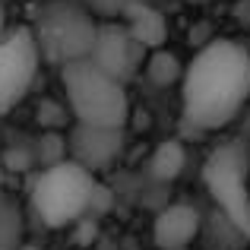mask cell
Here are the masks:
<instances>
[{
  "mask_svg": "<svg viewBox=\"0 0 250 250\" xmlns=\"http://www.w3.org/2000/svg\"><path fill=\"white\" fill-rule=\"evenodd\" d=\"M61 76H63L67 111L76 124L124 130V124L130 117V98H127V85L124 83L111 80L89 57L76 61V63H67L61 70Z\"/></svg>",
  "mask_w": 250,
  "mask_h": 250,
  "instance_id": "cell-2",
  "label": "cell"
},
{
  "mask_svg": "<svg viewBox=\"0 0 250 250\" xmlns=\"http://www.w3.org/2000/svg\"><path fill=\"white\" fill-rule=\"evenodd\" d=\"M203 184L222 219L250 241V143L244 136L225 140L203 162Z\"/></svg>",
  "mask_w": 250,
  "mask_h": 250,
  "instance_id": "cell-3",
  "label": "cell"
},
{
  "mask_svg": "<svg viewBox=\"0 0 250 250\" xmlns=\"http://www.w3.org/2000/svg\"><path fill=\"white\" fill-rule=\"evenodd\" d=\"M19 250H38V247H32V244H22V247H19Z\"/></svg>",
  "mask_w": 250,
  "mask_h": 250,
  "instance_id": "cell-17",
  "label": "cell"
},
{
  "mask_svg": "<svg viewBox=\"0 0 250 250\" xmlns=\"http://www.w3.org/2000/svg\"><path fill=\"white\" fill-rule=\"evenodd\" d=\"M124 29L133 35L136 44H143L146 51H159L168 42V19L159 6H152L149 0H133L121 16Z\"/></svg>",
  "mask_w": 250,
  "mask_h": 250,
  "instance_id": "cell-10",
  "label": "cell"
},
{
  "mask_svg": "<svg viewBox=\"0 0 250 250\" xmlns=\"http://www.w3.org/2000/svg\"><path fill=\"white\" fill-rule=\"evenodd\" d=\"M146 54L149 51L133 42V35L124 29L121 19H111V22L98 25V35H95V44H92L89 61L98 70H104L111 80L127 85L136 73H143Z\"/></svg>",
  "mask_w": 250,
  "mask_h": 250,
  "instance_id": "cell-7",
  "label": "cell"
},
{
  "mask_svg": "<svg viewBox=\"0 0 250 250\" xmlns=\"http://www.w3.org/2000/svg\"><path fill=\"white\" fill-rule=\"evenodd\" d=\"M80 3H83L95 19H108V22H111V19H121L124 10H127L133 0H80Z\"/></svg>",
  "mask_w": 250,
  "mask_h": 250,
  "instance_id": "cell-14",
  "label": "cell"
},
{
  "mask_svg": "<svg viewBox=\"0 0 250 250\" xmlns=\"http://www.w3.org/2000/svg\"><path fill=\"white\" fill-rule=\"evenodd\" d=\"M3 19H6V16H3V6H0V35L6 32V29H3Z\"/></svg>",
  "mask_w": 250,
  "mask_h": 250,
  "instance_id": "cell-16",
  "label": "cell"
},
{
  "mask_svg": "<svg viewBox=\"0 0 250 250\" xmlns=\"http://www.w3.org/2000/svg\"><path fill=\"white\" fill-rule=\"evenodd\" d=\"M98 193V181L89 168L67 159L38 171L32 184V212L48 228H63L89 212Z\"/></svg>",
  "mask_w": 250,
  "mask_h": 250,
  "instance_id": "cell-4",
  "label": "cell"
},
{
  "mask_svg": "<svg viewBox=\"0 0 250 250\" xmlns=\"http://www.w3.org/2000/svg\"><path fill=\"white\" fill-rule=\"evenodd\" d=\"M42 67V51L29 25H13L0 35V117L16 111L32 92Z\"/></svg>",
  "mask_w": 250,
  "mask_h": 250,
  "instance_id": "cell-6",
  "label": "cell"
},
{
  "mask_svg": "<svg viewBox=\"0 0 250 250\" xmlns=\"http://www.w3.org/2000/svg\"><path fill=\"white\" fill-rule=\"evenodd\" d=\"M143 76H146L152 85H159V89H171V85H177L184 80V70H181L177 54H171L168 48H159V51H149L146 54Z\"/></svg>",
  "mask_w": 250,
  "mask_h": 250,
  "instance_id": "cell-13",
  "label": "cell"
},
{
  "mask_svg": "<svg viewBox=\"0 0 250 250\" xmlns=\"http://www.w3.org/2000/svg\"><path fill=\"white\" fill-rule=\"evenodd\" d=\"M250 102V51L231 38H212L181 80V127L190 136L215 133L238 121Z\"/></svg>",
  "mask_w": 250,
  "mask_h": 250,
  "instance_id": "cell-1",
  "label": "cell"
},
{
  "mask_svg": "<svg viewBox=\"0 0 250 250\" xmlns=\"http://www.w3.org/2000/svg\"><path fill=\"white\" fill-rule=\"evenodd\" d=\"M22 203L10 193L0 190V250H19L22 247V228H25Z\"/></svg>",
  "mask_w": 250,
  "mask_h": 250,
  "instance_id": "cell-12",
  "label": "cell"
},
{
  "mask_svg": "<svg viewBox=\"0 0 250 250\" xmlns=\"http://www.w3.org/2000/svg\"><path fill=\"white\" fill-rule=\"evenodd\" d=\"M187 168V146L177 140H165L162 146H155V152L149 155L146 171L155 177V181H174L181 171Z\"/></svg>",
  "mask_w": 250,
  "mask_h": 250,
  "instance_id": "cell-11",
  "label": "cell"
},
{
  "mask_svg": "<svg viewBox=\"0 0 250 250\" xmlns=\"http://www.w3.org/2000/svg\"><path fill=\"white\" fill-rule=\"evenodd\" d=\"M32 35L38 42L42 61H51L63 70L67 63L85 61L92 54L98 22L80 0H48L35 16Z\"/></svg>",
  "mask_w": 250,
  "mask_h": 250,
  "instance_id": "cell-5",
  "label": "cell"
},
{
  "mask_svg": "<svg viewBox=\"0 0 250 250\" xmlns=\"http://www.w3.org/2000/svg\"><path fill=\"white\" fill-rule=\"evenodd\" d=\"M200 234V212L190 203H171L152 222V244L159 250H187Z\"/></svg>",
  "mask_w": 250,
  "mask_h": 250,
  "instance_id": "cell-9",
  "label": "cell"
},
{
  "mask_svg": "<svg viewBox=\"0 0 250 250\" xmlns=\"http://www.w3.org/2000/svg\"><path fill=\"white\" fill-rule=\"evenodd\" d=\"M67 146H70V159L80 162L83 168H89L95 174L98 168H108L117 162V155L124 149V130L76 124L67 136Z\"/></svg>",
  "mask_w": 250,
  "mask_h": 250,
  "instance_id": "cell-8",
  "label": "cell"
},
{
  "mask_svg": "<svg viewBox=\"0 0 250 250\" xmlns=\"http://www.w3.org/2000/svg\"><path fill=\"white\" fill-rule=\"evenodd\" d=\"M234 19H238L244 29H250V0H238V3H234Z\"/></svg>",
  "mask_w": 250,
  "mask_h": 250,
  "instance_id": "cell-15",
  "label": "cell"
}]
</instances>
